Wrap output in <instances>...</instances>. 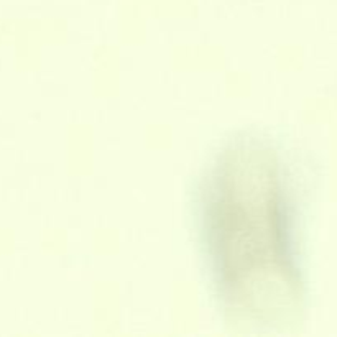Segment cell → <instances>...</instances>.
I'll use <instances>...</instances> for the list:
<instances>
[{
    "label": "cell",
    "mask_w": 337,
    "mask_h": 337,
    "mask_svg": "<svg viewBox=\"0 0 337 337\" xmlns=\"http://www.w3.org/2000/svg\"><path fill=\"white\" fill-rule=\"evenodd\" d=\"M199 230L222 307L237 322L275 327L296 298L294 204L276 150L230 140L199 188Z\"/></svg>",
    "instance_id": "1"
}]
</instances>
